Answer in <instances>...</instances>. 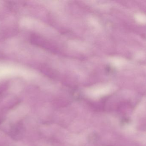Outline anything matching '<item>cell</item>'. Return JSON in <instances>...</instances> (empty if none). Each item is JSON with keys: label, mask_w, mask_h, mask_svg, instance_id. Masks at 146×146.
Returning <instances> with one entry per match:
<instances>
[{"label": "cell", "mask_w": 146, "mask_h": 146, "mask_svg": "<svg viewBox=\"0 0 146 146\" xmlns=\"http://www.w3.org/2000/svg\"><path fill=\"white\" fill-rule=\"evenodd\" d=\"M22 130L23 128L22 126L18 123L14 125L11 129L10 135L13 139L18 140L20 138L22 135Z\"/></svg>", "instance_id": "1"}]
</instances>
